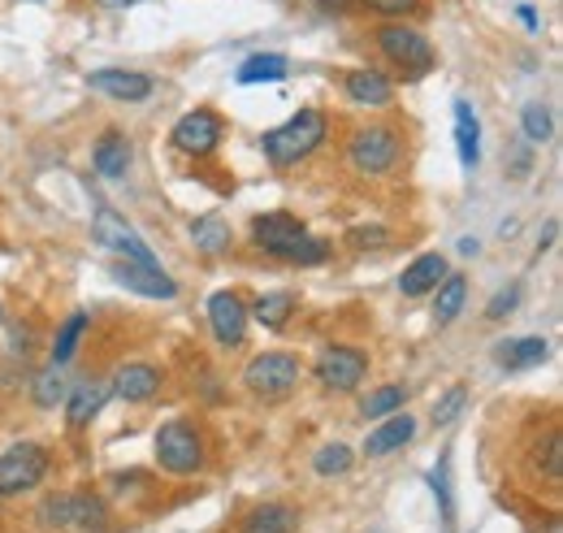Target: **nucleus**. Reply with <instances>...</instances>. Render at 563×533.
<instances>
[{"instance_id": "4468645a", "label": "nucleus", "mask_w": 563, "mask_h": 533, "mask_svg": "<svg viewBox=\"0 0 563 533\" xmlns=\"http://www.w3.org/2000/svg\"><path fill=\"white\" fill-rule=\"evenodd\" d=\"M109 278L126 291H135L143 300H174L178 295V282L165 273L161 265H140V261H122V265L109 269Z\"/></svg>"}, {"instance_id": "4be33fe9", "label": "nucleus", "mask_w": 563, "mask_h": 533, "mask_svg": "<svg viewBox=\"0 0 563 533\" xmlns=\"http://www.w3.org/2000/svg\"><path fill=\"white\" fill-rule=\"evenodd\" d=\"M131 139L122 131H104L96 139V148H91V165H96V174H104V178H122L126 170H131Z\"/></svg>"}, {"instance_id": "a878e982", "label": "nucleus", "mask_w": 563, "mask_h": 533, "mask_svg": "<svg viewBox=\"0 0 563 533\" xmlns=\"http://www.w3.org/2000/svg\"><path fill=\"white\" fill-rule=\"evenodd\" d=\"M299 308V300H295V291H265L247 313L265 326V330H286V322H290V313Z\"/></svg>"}, {"instance_id": "aec40b11", "label": "nucleus", "mask_w": 563, "mask_h": 533, "mask_svg": "<svg viewBox=\"0 0 563 533\" xmlns=\"http://www.w3.org/2000/svg\"><path fill=\"white\" fill-rule=\"evenodd\" d=\"M446 273H451V265H446L442 252H424V257H417L412 265L399 273V291H404L408 300H421V295H429Z\"/></svg>"}, {"instance_id": "2f4dec72", "label": "nucleus", "mask_w": 563, "mask_h": 533, "mask_svg": "<svg viewBox=\"0 0 563 533\" xmlns=\"http://www.w3.org/2000/svg\"><path fill=\"white\" fill-rule=\"evenodd\" d=\"M404 403H408V387L390 382V387H377V391H368V395L360 400V416L382 421V416H390V412H404Z\"/></svg>"}, {"instance_id": "393cba45", "label": "nucleus", "mask_w": 563, "mask_h": 533, "mask_svg": "<svg viewBox=\"0 0 563 533\" xmlns=\"http://www.w3.org/2000/svg\"><path fill=\"white\" fill-rule=\"evenodd\" d=\"M191 243H196V252H205V257H221V252H230L234 230H230V221H225L221 213H205V217L191 221Z\"/></svg>"}, {"instance_id": "dca6fc26", "label": "nucleus", "mask_w": 563, "mask_h": 533, "mask_svg": "<svg viewBox=\"0 0 563 533\" xmlns=\"http://www.w3.org/2000/svg\"><path fill=\"white\" fill-rule=\"evenodd\" d=\"M343 91H347V100L360 105V109H386L395 100V83L382 69H368V66L347 69L343 74Z\"/></svg>"}, {"instance_id": "1a4fd4ad", "label": "nucleus", "mask_w": 563, "mask_h": 533, "mask_svg": "<svg viewBox=\"0 0 563 533\" xmlns=\"http://www.w3.org/2000/svg\"><path fill=\"white\" fill-rule=\"evenodd\" d=\"M91 235H96V243H100V248L118 252L122 261L156 265V257H152V248L143 243L140 230H135L118 208H109V204H100V208H96V217H91Z\"/></svg>"}, {"instance_id": "9d476101", "label": "nucleus", "mask_w": 563, "mask_h": 533, "mask_svg": "<svg viewBox=\"0 0 563 533\" xmlns=\"http://www.w3.org/2000/svg\"><path fill=\"white\" fill-rule=\"evenodd\" d=\"M174 148L183 152V156H196V161H205L212 156L217 148H221V139H225V122L212 113V109H191V113H183L178 122H174Z\"/></svg>"}, {"instance_id": "ddd939ff", "label": "nucleus", "mask_w": 563, "mask_h": 533, "mask_svg": "<svg viewBox=\"0 0 563 533\" xmlns=\"http://www.w3.org/2000/svg\"><path fill=\"white\" fill-rule=\"evenodd\" d=\"M161 382H165V373L152 360H126V365H118L109 391L122 403H147L161 395Z\"/></svg>"}, {"instance_id": "ea45409f", "label": "nucleus", "mask_w": 563, "mask_h": 533, "mask_svg": "<svg viewBox=\"0 0 563 533\" xmlns=\"http://www.w3.org/2000/svg\"><path fill=\"white\" fill-rule=\"evenodd\" d=\"M321 13H334V18H343V13H352L355 0H312Z\"/></svg>"}, {"instance_id": "c756f323", "label": "nucleus", "mask_w": 563, "mask_h": 533, "mask_svg": "<svg viewBox=\"0 0 563 533\" xmlns=\"http://www.w3.org/2000/svg\"><path fill=\"white\" fill-rule=\"evenodd\" d=\"M433 499L442 508V533H455V490H451V456H438V465L429 472Z\"/></svg>"}, {"instance_id": "39448f33", "label": "nucleus", "mask_w": 563, "mask_h": 533, "mask_svg": "<svg viewBox=\"0 0 563 533\" xmlns=\"http://www.w3.org/2000/svg\"><path fill=\"white\" fill-rule=\"evenodd\" d=\"M243 387L265 403L286 400V395L299 387V360H295L290 351H261V356L247 360V369H243Z\"/></svg>"}, {"instance_id": "6e6552de", "label": "nucleus", "mask_w": 563, "mask_h": 533, "mask_svg": "<svg viewBox=\"0 0 563 533\" xmlns=\"http://www.w3.org/2000/svg\"><path fill=\"white\" fill-rule=\"evenodd\" d=\"M53 468L48 447L40 443H13L9 452H0V499H13V494H26L35 490Z\"/></svg>"}, {"instance_id": "9b49d317", "label": "nucleus", "mask_w": 563, "mask_h": 533, "mask_svg": "<svg viewBox=\"0 0 563 533\" xmlns=\"http://www.w3.org/2000/svg\"><path fill=\"white\" fill-rule=\"evenodd\" d=\"M247 322H252V313H247V304H243L239 291H212L209 295V330L221 347H243Z\"/></svg>"}, {"instance_id": "a19ab883", "label": "nucleus", "mask_w": 563, "mask_h": 533, "mask_svg": "<svg viewBox=\"0 0 563 533\" xmlns=\"http://www.w3.org/2000/svg\"><path fill=\"white\" fill-rule=\"evenodd\" d=\"M516 13H520V22H525L529 31H538V26H542V18H538V9H533V4H520Z\"/></svg>"}, {"instance_id": "423d86ee", "label": "nucleus", "mask_w": 563, "mask_h": 533, "mask_svg": "<svg viewBox=\"0 0 563 533\" xmlns=\"http://www.w3.org/2000/svg\"><path fill=\"white\" fill-rule=\"evenodd\" d=\"M312 378L330 395H352L355 387L368 378V356L352 342H330V347H321V356L312 365Z\"/></svg>"}, {"instance_id": "c03bdc74", "label": "nucleus", "mask_w": 563, "mask_h": 533, "mask_svg": "<svg viewBox=\"0 0 563 533\" xmlns=\"http://www.w3.org/2000/svg\"><path fill=\"white\" fill-rule=\"evenodd\" d=\"M0 317H4V313H0Z\"/></svg>"}, {"instance_id": "5701e85b", "label": "nucleus", "mask_w": 563, "mask_h": 533, "mask_svg": "<svg viewBox=\"0 0 563 533\" xmlns=\"http://www.w3.org/2000/svg\"><path fill=\"white\" fill-rule=\"evenodd\" d=\"M429 295H433V322L451 326L464 313V304H468V278L464 273H446Z\"/></svg>"}, {"instance_id": "7ed1b4c3", "label": "nucleus", "mask_w": 563, "mask_h": 533, "mask_svg": "<svg viewBox=\"0 0 563 533\" xmlns=\"http://www.w3.org/2000/svg\"><path fill=\"white\" fill-rule=\"evenodd\" d=\"M373 44H377V53L390 62L395 69H404L408 78H424L429 69H433V44H429V35L417 31V26H408V22H382L377 31H373Z\"/></svg>"}, {"instance_id": "cd10ccee", "label": "nucleus", "mask_w": 563, "mask_h": 533, "mask_svg": "<svg viewBox=\"0 0 563 533\" xmlns=\"http://www.w3.org/2000/svg\"><path fill=\"white\" fill-rule=\"evenodd\" d=\"M290 74V62L282 57V53H252L243 66H239V83L243 87H256V83H282Z\"/></svg>"}, {"instance_id": "2eb2a0df", "label": "nucleus", "mask_w": 563, "mask_h": 533, "mask_svg": "<svg viewBox=\"0 0 563 533\" xmlns=\"http://www.w3.org/2000/svg\"><path fill=\"white\" fill-rule=\"evenodd\" d=\"M412 438H417V416L390 412V416H382V421L364 434V456H368V460H382V456H390V452H404Z\"/></svg>"}, {"instance_id": "bb28decb", "label": "nucleus", "mask_w": 563, "mask_h": 533, "mask_svg": "<svg viewBox=\"0 0 563 533\" xmlns=\"http://www.w3.org/2000/svg\"><path fill=\"white\" fill-rule=\"evenodd\" d=\"M66 395H70L66 365H53V360H48V369H40V373L31 378V403H35V407H57V403H66Z\"/></svg>"}, {"instance_id": "0eeeda50", "label": "nucleus", "mask_w": 563, "mask_h": 533, "mask_svg": "<svg viewBox=\"0 0 563 533\" xmlns=\"http://www.w3.org/2000/svg\"><path fill=\"white\" fill-rule=\"evenodd\" d=\"M40 521L53 525V530H70V525H78V530H104L109 508L91 490H62V494H48L40 503Z\"/></svg>"}, {"instance_id": "79ce46f5", "label": "nucleus", "mask_w": 563, "mask_h": 533, "mask_svg": "<svg viewBox=\"0 0 563 533\" xmlns=\"http://www.w3.org/2000/svg\"><path fill=\"white\" fill-rule=\"evenodd\" d=\"M91 4H100V9H135L143 0H91Z\"/></svg>"}, {"instance_id": "c9c22d12", "label": "nucleus", "mask_w": 563, "mask_h": 533, "mask_svg": "<svg viewBox=\"0 0 563 533\" xmlns=\"http://www.w3.org/2000/svg\"><path fill=\"white\" fill-rule=\"evenodd\" d=\"M352 447H343V443H330V447H321L317 456H312V472L317 477H343L347 468H352Z\"/></svg>"}, {"instance_id": "58836bf2", "label": "nucleus", "mask_w": 563, "mask_h": 533, "mask_svg": "<svg viewBox=\"0 0 563 533\" xmlns=\"http://www.w3.org/2000/svg\"><path fill=\"white\" fill-rule=\"evenodd\" d=\"M386 239H390V235H386L382 226H360V230H352V235H347V243H352L355 252H364V248H382Z\"/></svg>"}, {"instance_id": "f257e3e1", "label": "nucleus", "mask_w": 563, "mask_h": 533, "mask_svg": "<svg viewBox=\"0 0 563 533\" xmlns=\"http://www.w3.org/2000/svg\"><path fill=\"white\" fill-rule=\"evenodd\" d=\"M325 134H330V118L321 109H299L282 127L261 134V152H265V161L274 170H290V165L308 161L325 143Z\"/></svg>"}, {"instance_id": "20e7f679", "label": "nucleus", "mask_w": 563, "mask_h": 533, "mask_svg": "<svg viewBox=\"0 0 563 533\" xmlns=\"http://www.w3.org/2000/svg\"><path fill=\"white\" fill-rule=\"evenodd\" d=\"M347 161L364 178H386L404 161V139H399L395 127H360L352 134V143H347Z\"/></svg>"}, {"instance_id": "72a5a7b5", "label": "nucleus", "mask_w": 563, "mask_h": 533, "mask_svg": "<svg viewBox=\"0 0 563 533\" xmlns=\"http://www.w3.org/2000/svg\"><path fill=\"white\" fill-rule=\"evenodd\" d=\"M282 261H290V265H321V261H330V243L303 230V235L286 248V257H282Z\"/></svg>"}, {"instance_id": "b1692460", "label": "nucleus", "mask_w": 563, "mask_h": 533, "mask_svg": "<svg viewBox=\"0 0 563 533\" xmlns=\"http://www.w3.org/2000/svg\"><path fill=\"white\" fill-rule=\"evenodd\" d=\"M239 533H299V512L290 503H261L243 516Z\"/></svg>"}, {"instance_id": "a211bd4d", "label": "nucleus", "mask_w": 563, "mask_h": 533, "mask_svg": "<svg viewBox=\"0 0 563 533\" xmlns=\"http://www.w3.org/2000/svg\"><path fill=\"white\" fill-rule=\"evenodd\" d=\"M547 356H551V342H547V338H538V334L494 342V365H498V369H507V373L538 369V365H547Z\"/></svg>"}, {"instance_id": "f8f14e48", "label": "nucleus", "mask_w": 563, "mask_h": 533, "mask_svg": "<svg viewBox=\"0 0 563 533\" xmlns=\"http://www.w3.org/2000/svg\"><path fill=\"white\" fill-rule=\"evenodd\" d=\"M87 87L100 91V96H109V100H118V105H140V100H147L156 91V78L143 74V69L109 66V69H91L87 74Z\"/></svg>"}, {"instance_id": "f03ea898", "label": "nucleus", "mask_w": 563, "mask_h": 533, "mask_svg": "<svg viewBox=\"0 0 563 533\" xmlns=\"http://www.w3.org/2000/svg\"><path fill=\"white\" fill-rule=\"evenodd\" d=\"M152 456L156 468L169 472V477H196L200 468L209 465V443H205V429L187 416L178 421H165L152 438Z\"/></svg>"}, {"instance_id": "7c9ffc66", "label": "nucleus", "mask_w": 563, "mask_h": 533, "mask_svg": "<svg viewBox=\"0 0 563 533\" xmlns=\"http://www.w3.org/2000/svg\"><path fill=\"white\" fill-rule=\"evenodd\" d=\"M87 326H91L87 313H70V317L62 322V330H57V338H53V365H70L74 356H78V342H82Z\"/></svg>"}, {"instance_id": "473e14b6", "label": "nucleus", "mask_w": 563, "mask_h": 533, "mask_svg": "<svg viewBox=\"0 0 563 533\" xmlns=\"http://www.w3.org/2000/svg\"><path fill=\"white\" fill-rule=\"evenodd\" d=\"M520 131L529 143H551V134H555V118H551V109L542 105V100H529L525 105V113H520Z\"/></svg>"}, {"instance_id": "e433bc0d", "label": "nucleus", "mask_w": 563, "mask_h": 533, "mask_svg": "<svg viewBox=\"0 0 563 533\" xmlns=\"http://www.w3.org/2000/svg\"><path fill=\"white\" fill-rule=\"evenodd\" d=\"M355 4L368 9V13H377V18H386V22H404V18L421 13L424 0H355Z\"/></svg>"}, {"instance_id": "f704fd0d", "label": "nucleus", "mask_w": 563, "mask_h": 533, "mask_svg": "<svg viewBox=\"0 0 563 533\" xmlns=\"http://www.w3.org/2000/svg\"><path fill=\"white\" fill-rule=\"evenodd\" d=\"M464 407H468V387H464V382H455V387H446V391L433 400L429 421H433V425H451V421H455Z\"/></svg>"}, {"instance_id": "37998d69", "label": "nucleus", "mask_w": 563, "mask_h": 533, "mask_svg": "<svg viewBox=\"0 0 563 533\" xmlns=\"http://www.w3.org/2000/svg\"><path fill=\"white\" fill-rule=\"evenodd\" d=\"M460 252L464 257H477V239H460Z\"/></svg>"}, {"instance_id": "f3484780", "label": "nucleus", "mask_w": 563, "mask_h": 533, "mask_svg": "<svg viewBox=\"0 0 563 533\" xmlns=\"http://www.w3.org/2000/svg\"><path fill=\"white\" fill-rule=\"evenodd\" d=\"M303 235V221L295 217V213H265V217H256L252 221V243L261 248V252H269V257H286V248L295 243Z\"/></svg>"}, {"instance_id": "4c0bfd02", "label": "nucleus", "mask_w": 563, "mask_h": 533, "mask_svg": "<svg viewBox=\"0 0 563 533\" xmlns=\"http://www.w3.org/2000/svg\"><path fill=\"white\" fill-rule=\"evenodd\" d=\"M516 304H520V286L511 282V286H503L490 304H486V317H490V322H503V317H511V313H516Z\"/></svg>"}, {"instance_id": "c85d7f7f", "label": "nucleus", "mask_w": 563, "mask_h": 533, "mask_svg": "<svg viewBox=\"0 0 563 533\" xmlns=\"http://www.w3.org/2000/svg\"><path fill=\"white\" fill-rule=\"evenodd\" d=\"M533 468H538L551 486H560L563 481V434H560V425H551V429L533 443Z\"/></svg>"}, {"instance_id": "6ab92c4d", "label": "nucleus", "mask_w": 563, "mask_h": 533, "mask_svg": "<svg viewBox=\"0 0 563 533\" xmlns=\"http://www.w3.org/2000/svg\"><path fill=\"white\" fill-rule=\"evenodd\" d=\"M451 118H455V152H460V165L473 174L482 165V122H477V109L468 100H455L451 105Z\"/></svg>"}, {"instance_id": "412c9836", "label": "nucleus", "mask_w": 563, "mask_h": 533, "mask_svg": "<svg viewBox=\"0 0 563 533\" xmlns=\"http://www.w3.org/2000/svg\"><path fill=\"white\" fill-rule=\"evenodd\" d=\"M109 382H100V378H82V382H74L70 387V429H87L96 416H100V407L109 403Z\"/></svg>"}]
</instances>
